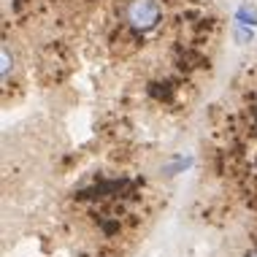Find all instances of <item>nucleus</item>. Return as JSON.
Returning a JSON list of instances; mask_svg holds the SVG:
<instances>
[{
    "instance_id": "f257e3e1",
    "label": "nucleus",
    "mask_w": 257,
    "mask_h": 257,
    "mask_svg": "<svg viewBox=\"0 0 257 257\" xmlns=\"http://www.w3.org/2000/svg\"><path fill=\"white\" fill-rule=\"evenodd\" d=\"M163 25V6L160 0H127L124 6V30L141 38L155 33Z\"/></svg>"
},
{
    "instance_id": "f03ea898",
    "label": "nucleus",
    "mask_w": 257,
    "mask_h": 257,
    "mask_svg": "<svg viewBox=\"0 0 257 257\" xmlns=\"http://www.w3.org/2000/svg\"><path fill=\"white\" fill-rule=\"evenodd\" d=\"M14 73V54H11V49L3 44V81L9 79V76Z\"/></svg>"
},
{
    "instance_id": "7ed1b4c3",
    "label": "nucleus",
    "mask_w": 257,
    "mask_h": 257,
    "mask_svg": "<svg viewBox=\"0 0 257 257\" xmlns=\"http://www.w3.org/2000/svg\"><path fill=\"white\" fill-rule=\"evenodd\" d=\"M244 257H257V246H252V249H246V252H244Z\"/></svg>"
}]
</instances>
